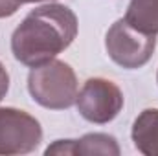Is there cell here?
<instances>
[{
  "instance_id": "6",
  "label": "cell",
  "mask_w": 158,
  "mask_h": 156,
  "mask_svg": "<svg viewBox=\"0 0 158 156\" xmlns=\"http://www.w3.org/2000/svg\"><path fill=\"white\" fill-rule=\"evenodd\" d=\"M46 154H79V156H96V154H109L118 156L119 147L118 142L101 132L86 134L81 140H57L53 145H50Z\"/></svg>"
},
{
  "instance_id": "7",
  "label": "cell",
  "mask_w": 158,
  "mask_h": 156,
  "mask_svg": "<svg viewBox=\"0 0 158 156\" xmlns=\"http://www.w3.org/2000/svg\"><path fill=\"white\" fill-rule=\"evenodd\" d=\"M134 147L145 156H158V109H147L134 119Z\"/></svg>"
},
{
  "instance_id": "8",
  "label": "cell",
  "mask_w": 158,
  "mask_h": 156,
  "mask_svg": "<svg viewBox=\"0 0 158 156\" xmlns=\"http://www.w3.org/2000/svg\"><path fill=\"white\" fill-rule=\"evenodd\" d=\"M125 20L143 31V33H158V0H131Z\"/></svg>"
},
{
  "instance_id": "11",
  "label": "cell",
  "mask_w": 158,
  "mask_h": 156,
  "mask_svg": "<svg viewBox=\"0 0 158 156\" xmlns=\"http://www.w3.org/2000/svg\"><path fill=\"white\" fill-rule=\"evenodd\" d=\"M20 4H33V2H42V0H17Z\"/></svg>"
},
{
  "instance_id": "12",
  "label": "cell",
  "mask_w": 158,
  "mask_h": 156,
  "mask_svg": "<svg viewBox=\"0 0 158 156\" xmlns=\"http://www.w3.org/2000/svg\"><path fill=\"white\" fill-rule=\"evenodd\" d=\"M156 81H158V76H156Z\"/></svg>"
},
{
  "instance_id": "2",
  "label": "cell",
  "mask_w": 158,
  "mask_h": 156,
  "mask_svg": "<svg viewBox=\"0 0 158 156\" xmlns=\"http://www.w3.org/2000/svg\"><path fill=\"white\" fill-rule=\"evenodd\" d=\"M28 90L35 103L50 110H64L76 103L77 77L70 64L52 59L33 66L28 76Z\"/></svg>"
},
{
  "instance_id": "4",
  "label": "cell",
  "mask_w": 158,
  "mask_h": 156,
  "mask_svg": "<svg viewBox=\"0 0 158 156\" xmlns=\"http://www.w3.org/2000/svg\"><path fill=\"white\" fill-rule=\"evenodd\" d=\"M79 114L90 123L105 125L123 109V94L118 84L103 77H90L76 97Z\"/></svg>"
},
{
  "instance_id": "3",
  "label": "cell",
  "mask_w": 158,
  "mask_h": 156,
  "mask_svg": "<svg viewBox=\"0 0 158 156\" xmlns=\"http://www.w3.org/2000/svg\"><path fill=\"white\" fill-rule=\"evenodd\" d=\"M109 57L121 68L134 70L149 63L156 48V35L132 28L125 18L116 20L105 37Z\"/></svg>"
},
{
  "instance_id": "10",
  "label": "cell",
  "mask_w": 158,
  "mask_h": 156,
  "mask_svg": "<svg viewBox=\"0 0 158 156\" xmlns=\"http://www.w3.org/2000/svg\"><path fill=\"white\" fill-rule=\"evenodd\" d=\"M7 90H9V76H7L6 68L2 66V63H0V101L6 97Z\"/></svg>"
},
{
  "instance_id": "9",
  "label": "cell",
  "mask_w": 158,
  "mask_h": 156,
  "mask_svg": "<svg viewBox=\"0 0 158 156\" xmlns=\"http://www.w3.org/2000/svg\"><path fill=\"white\" fill-rule=\"evenodd\" d=\"M20 6L22 4L17 2V0H0V18H6V17L15 15Z\"/></svg>"
},
{
  "instance_id": "1",
  "label": "cell",
  "mask_w": 158,
  "mask_h": 156,
  "mask_svg": "<svg viewBox=\"0 0 158 156\" xmlns=\"http://www.w3.org/2000/svg\"><path fill=\"white\" fill-rule=\"evenodd\" d=\"M77 35V17L63 4H48L30 11L11 37L15 59L26 66L44 64L64 51Z\"/></svg>"
},
{
  "instance_id": "5",
  "label": "cell",
  "mask_w": 158,
  "mask_h": 156,
  "mask_svg": "<svg viewBox=\"0 0 158 156\" xmlns=\"http://www.w3.org/2000/svg\"><path fill=\"white\" fill-rule=\"evenodd\" d=\"M42 142L40 123L19 109H0V154H28Z\"/></svg>"
}]
</instances>
